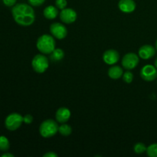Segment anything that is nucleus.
<instances>
[{
  "label": "nucleus",
  "mask_w": 157,
  "mask_h": 157,
  "mask_svg": "<svg viewBox=\"0 0 157 157\" xmlns=\"http://www.w3.org/2000/svg\"><path fill=\"white\" fill-rule=\"evenodd\" d=\"M12 14L14 20L21 26L32 25L35 21V13L31 5L19 3L13 6Z\"/></svg>",
  "instance_id": "nucleus-1"
},
{
  "label": "nucleus",
  "mask_w": 157,
  "mask_h": 157,
  "mask_svg": "<svg viewBox=\"0 0 157 157\" xmlns=\"http://www.w3.org/2000/svg\"><path fill=\"white\" fill-rule=\"evenodd\" d=\"M55 44L56 43L54 37L48 34L40 36L36 43L38 50L44 55H50L55 49Z\"/></svg>",
  "instance_id": "nucleus-2"
},
{
  "label": "nucleus",
  "mask_w": 157,
  "mask_h": 157,
  "mask_svg": "<svg viewBox=\"0 0 157 157\" xmlns=\"http://www.w3.org/2000/svg\"><path fill=\"white\" fill-rule=\"evenodd\" d=\"M58 127L59 126L54 120H45L41 123L39 127L40 135L44 138L52 137L58 132Z\"/></svg>",
  "instance_id": "nucleus-3"
},
{
  "label": "nucleus",
  "mask_w": 157,
  "mask_h": 157,
  "mask_svg": "<svg viewBox=\"0 0 157 157\" xmlns=\"http://www.w3.org/2000/svg\"><path fill=\"white\" fill-rule=\"evenodd\" d=\"M49 61L46 56L42 54L36 55L32 61V66L36 73L42 74L48 68Z\"/></svg>",
  "instance_id": "nucleus-4"
},
{
  "label": "nucleus",
  "mask_w": 157,
  "mask_h": 157,
  "mask_svg": "<svg viewBox=\"0 0 157 157\" xmlns=\"http://www.w3.org/2000/svg\"><path fill=\"white\" fill-rule=\"evenodd\" d=\"M23 122V117L21 114L18 113H12L6 118L5 126L9 130L14 131L19 128Z\"/></svg>",
  "instance_id": "nucleus-5"
},
{
  "label": "nucleus",
  "mask_w": 157,
  "mask_h": 157,
  "mask_svg": "<svg viewBox=\"0 0 157 157\" xmlns=\"http://www.w3.org/2000/svg\"><path fill=\"white\" fill-rule=\"evenodd\" d=\"M140 62V58L137 55L130 52L126 54L122 59V65L127 70H133L137 67Z\"/></svg>",
  "instance_id": "nucleus-6"
},
{
  "label": "nucleus",
  "mask_w": 157,
  "mask_h": 157,
  "mask_svg": "<svg viewBox=\"0 0 157 157\" xmlns=\"http://www.w3.org/2000/svg\"><path fill=\"white\" fill-rule=\"evenodd\" d=\"M50 32L54 38L59 40L65 38L67 35V28L59 22L52 23L50 26Z\"/></svg>",
  "instance_id": "nucleus-7"
},
{
  "label": "nucleus",
  "mask_w": 157,
  "mask_h": 157,
  "mask_svg": "<svg viewBox=\"0 0 157 157\" xmlns=\"http://www.w3.org/2000/svg\"><path fill=\"white\" fill-rule=\"evenodd\" d=\"M140 77L146 81H153L157 78V69L155 66L147 64L141 68Z\"/></svg>",
  "instance_id": "nucleus-8"
},
{
  "label": "nucleus",
  "mask_w": 157,
  "mask_h": 157,
  "mask_svg": "<svg viewBox=\"0 0 157 157\" xmlns=\"http://www.w3.org/2000/svg\"><path fill=\"white\" fill-rule=\"evenodd\" d=\"M60 19L65 24H71L77 19V12L70 8H65L61 11Z\"/></svg>",
  "instance_id": "nucleus-9"
},
{
  "label": "nucleus",
  "mask_w": 157,
  "mask_h": 157,
  "mask_svg": "<svg viewBox=\"0 0 157 157\" xmlns=\"http://www.w3.org/2000/svg\"><path fill=\"white\" fill-rule=\"evenodd\" d=\"M120 59V55L117 51L113 49H109L106 51L103 55V60L109 65H113L118 62Z\"/></svg>",
  "instance_id": "nucleus-10"
},
{
  "label": "nucleus",
  "mask_w": 157,
  "mask_h": 157,
  "mask_svg": "<svg viewBox=\"0 0 157 157\" xmlns=\"http://www.w3.org/2000/svg\"><path fill=\"white\" fill-rule=\"evenodd\" d=\"M156 54V49L154 47L150 44H145L140 48L138 51V55L141 59L148 60L153 58Z\"/></svg>",
  "instance_id": "nucleus-11"
},
{
  "label": "nucleus",
  "mask_w": 157,
  "mask_h": 157,
  "mask_svg": "<svg viewBox=\"0 0 157 157\" xmlns=\"http://www.w3.org/2000/svg\"><path fill=\"white\" fill-rule=\"evenodd\" d=\"M119 9L124 13H131L136 9V2L133 0H120Z\"/></svg>",
  "instance_id": "nucleus-12"
},
{
  "label": "nucleus",
  "mask_w": 157,
  "mask_h": 157,
  "mask_svg": "<svg viewBox=\"0 0 157 157\" xmlns=\"http://www.w3.org/2000/svg\"><path fill=\"white\" fill-rule=\"evenodd\" d=\"M71 117V111L67 107H60L58 109L55 114V119L58 123L64 124Z\"/></svg>",
  "instance_id": "nucleus-13"
},
{
  "label": "nucleus",
  "mask_w": 157,
  "mask_h": 157,
  "mask_svg": "<svg viewBox=\"0 0 157 157\" xmlns=\"http://www.w3.org/2000/svg\"><path fill=\"white\" fill-rule=\"evenodd\" d=\"M107 74H108V76L110 77L111 79L117 80L120 79V78L123 76L124 71H123L122 67H120V66L113 65L109 68Z\"/></svg>",
  "instance_id": "nucleus-14"
},
{
  "label": "nucleus",
  "mask_w": 157,
  "mask_h": 157,
  "mask_svg": "<svg viewBox=\"0 0 157 157\" xmlns=\"http://www.w3.org/2000/svg\"><path fill=\"white\" fill-rule=\"evenodd\" d=\"M43 15H44V18H47V19H55L58 15V8L55 7L54 6H47L43 11Z\"/></svg>",
  "instance_id": "nucleus-15"
},
{
  "label": "nucleus",
  "mask_w": 157,
  "mask_h": 157,
  "mask_svg": "<svg viewBox=\"0 0 157 157\" xmlns=\"http://www.w3.org/2000/svg\"><path fill=\"white\" fill-rule=\"evenodd\" d=\"M51 55V59L53 61H59L62 60L64 57V52L61 48H55Z\"/></svg>",
  "instance_id": "nucleus-16"
},
{
  "label": "nucleus",
  "mask_w": 157,
  "mask_h": 157,
  "mask_svg": "<svg viewBox=\"0 0 157 157\" xmlns=\"http://www.w3.org/2000/svg\"><path fill=\"white\" fill-rule=\"evenodd\" d=\"M58 132H59L60 134L62 135V136H69V135L71 134L72 128L70 125L66 124L65 123H64V124H63L62 125H61L58 127Z\"/></svg>",
  "instance_id": "nucleus-17"
},
{
  "label": "nucleus",
  "mask_w": 157,
  "mask_h": 157,
  "mask_svg": "<svg viewBox=\"0 0 157 157\" xmlns=\"http://www.w3.org/2000/svg\"><path fill=\"white\" fill-rule=\"evenodd\" d=\"M10 144L9 140L5 136H0V150L1 151H7L9 150Z\"/></svg>",
  "instance_id": "nucleus-18"
},
{
  "label": "nucleus",
  "mask_w": 157,
  "mask_h": 157,
  "mask_svg": "<svg viewBox=\"0 0 157 157\" xmlns=\"http://www.w3.org/2000/svg\"><path fill=\"white\" fill-rule=\"evenodd\" d=\"M147 147H146L144 144H143V143H137L133 147V150L137 154H142V153L147 152Z\"/></svg>",
  "instance_id": "nucleus-19"
},
{
  "label": "nucleus",
  "mask_w": 157,
  "mask_h": 157,
  "mask_svg": "<svg viewBox=\"0 0 157 157\" xmlns=\"http://www.w3.org/2000/svg\"><path fill=\"white\" fill-rule=\"evenodd\" d=\"M147 153L150 157H157V144H153L147 148Z\"/></svg>",
  "instance_id": "nucleus-20"
},
{
  "label": "nucleus",
  "mask_w": 157,
  "mask_h": 157,
  "mask_svg": "<svg viewBox=\"0 0 157 157\" xmlns=\"http://www.w3.org/2000/svg\"><path fill=\"white\" fill-rule=\"evenodd\" d=\"M123 80H124V82H126L127 84H130L133 80V73H132L131 71H130V70H127V71L124 72V73L123 74Z\"/></svg>",
  "instance_id": "nucleus-21"
},
{
  "label": "nucleus",
  "mask_w": 157,
  "mask_h": 157,
  "mask_svg": "<svg viewBox=\"0 0 157 157\" xmlns=\"http://www.w3.org/2000/svg\"><path fill=\"white\" fill-rule=\"evenodd\" d=\"M55 5H56V7L58 9L62 10V9H65L67 7V0H56L55 1Z\"/></svg>",
  "instance_id": "nucleus-22"
},
{
  "label": "nucleus",
  "mask_w": 157,
  "mask_h": 157,
  "mask_svg": "<svg viewBox=\"0 0 157 157\" xmlns=\"http://www.w3.org/2000/svg\"><path fill=\"white\" fill-rule=\"evenodd\" d=\"M28 1L31 6L38 7V6H41L45 2V0H28Z\"/></svg>",
  "instance_id": "nucleus-23"
},
{
  "label": "nucleus",
  "mask_w": 157,
  "mask_h": 157,
  "mask_svg": "<svg viewBox=\"0 0 157 157\" xmlns=\"http://www.w3.org/2000/svg\"><path fill=\"white\" fill-rule=\"evenodd\" d=\"M23 121H24L25 124H32V121H33V117L31 114H26L23 117Z\"/></svg>",
  "instance_id": "nucleus-24"
},
{
  "label": "nucleus",
  "mask_w": 157,
  "mask_h": 157,
  "mask_svg": "<svg viewBox=\"0 0 157 157\" xmlns=\"http://www.w3.org/2000/svg\"><path fill=\"white\" fill-rule=\"evenodd\" d=\"M17 0H2L3 3H4L5 6H9V7H11V6H14L15 4L16 3Z\"/></svg>",
  "instance_id": "nucleus-25"
},
{
  "label": "nucleus",
  "mask_w": 157,
  "mask_h": 157,
  "mask_svg": "<svg viewBox=\"0 0 157 157\" xmlns=\"http://www.w3.org/2000/svg\"><path fill=\"white\" fill-rule=\"evenodd\" d=\"M44 157H58V154H56L54 152H48V153H45V154L43 156Z\"/></svg>",
  "instance_id": "nucleus-26"
},
{
  "label": "nucleus",
  "mask_w": 157,
  "mask_h": 157,
  "mask_svg": "<svg viewBox=\"0 0 157 157\" xmlns=\"http://www.w3.org/2000/svg\"><path fill=\"white\" fill-rule=\"evenodd\" d=\"M2 157H14V155L12 154V153H6L4 154H2L1 156Z\"/></svg>",
  "instance_id": "nucleus-27"
},
{
  "label": "nucleus",
  "mask_w": 157,
  "mask_h": 157,
  "mask_svg": "<svg viewBox=\"0 0 157 157\" xmlns=\"http://www.w3.org/2000/svg\"><path fill=\"white\" fill-rule=\"evenodd\" d=\"M154 66L155 67H156V69H157V58L156 60H155V62H154Z\"/></svg>",
  "instance_id": "nucleus-28"
},
{
  "label": "nucleus",
  "mask_w": 157,
  "mask_h": 157,
  "mask_svg": "<svg viewBox=\"0 0 157 157\" xmlns=\"http://www.w3.org/2000/svg\"><path fill=\"white\" fill-rule=\"evenodd\" d=\"M156 49L157 50V39H156Z\"/></svg>",
  "instance_id": "nucleus-29"
}]
</instances>
